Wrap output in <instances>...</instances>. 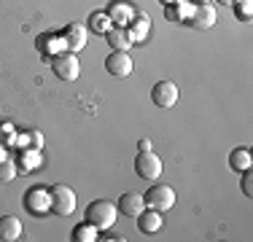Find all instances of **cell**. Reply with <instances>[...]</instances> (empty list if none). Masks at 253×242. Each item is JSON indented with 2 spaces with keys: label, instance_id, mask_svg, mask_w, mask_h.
<instances>
[{
  "label": "cell",
  "instance_id": "obj_25",
  "mask_svg": "<svg viewBox=\"0 0 253 242\" xmlns=\"http://www.w3.org/2000/svg\"><path fill=\"white\" fill-rule=\"evenodd\" d=\"M234 3H237V16L240 19H245V22H251V0H234Z\"/></svg>",
  "mask_w": 253,
  "mask_h": 242
},
{
  "label": "cell",
  "instance_id": "obj_23",
  "mask_svg": "<svg viewBox=\"0 0 253 242\" xmlns=\"http://www.w3.org/2000/svg\"><path fill=\"white\" fill-rule=\"evenodd\" d=\"M111 27H113V22L108 19V14H105V11H97V14H92V30H94V33L105 35Z\"/></svg>",
  "mask_w": 253,
  "mask_h": 242
},
{
  "label": "cell",
  "instance_id": "obj_22",
  "mask_svg": "<svg viewBox=\"0 0 253 242\" xmlns=\"http://www.w3.org/2000/svg\"><path fill=\"white\" fill-rule=\"evenodd\" d=\"M16 175H19V167H16L14 159H3V161H0V183H11Z\"/></svg>",
  "mask_w": 253,
  "mask_h": 242
},
{
  "label": "cell",
  "instance_id": "obj_8",
  "mask_svg": "<svg viewBox=\"0 0 253 242\" xmlns=\"http://www.w3.org/2000/svg\"><path fill=\"white\" fill-rule=\"evenodd\" d=\"M215 22H218V11H215L213 3H194L191 16H189L186 24H194V27H200V30H208V27H213Z\"/></svg>",
  "mask_w": 253,
  "mask_h": 242
},
{
  "label": "cell",
  "instance_id": "obj_15",
  "mask_svg": "<svg viewBox=\"0 0 253 242\" xmlns=\"http://www.w3.org/2000/svg\"><path fill=\"white\" fill-rule=\"evenodd\" d=\"M38 51L41 54H59V51H68L65 46V38L62 35H54V33H46V35H38Z\"/></svg>",
  "mask_w": 253,
  "mask_h": 242
},
{
  "label": "cell",
  "instance_id": "obj_28",
  "mask_svg": "<svg viewBox=\"0 0 253 242\" xmlns=\"http://www.w3.org/2000/svg\"><path fill=\"white\" fill-rule=\"evenodd\" d=\"M3 159H8V145L0 143V161H3Z\"/></svg>",
  "mask_w": 253,
  "mask_h": 242
},
{
  "label": "cell",
  "instance_id": "obj_24",
  "mask_svg": "<svg viewBox=\"0 0 253 242\" xmlns=\"http://www.w3.org/2000/svg\"><path fill=\"white\" fill-rule=\"evenodd\" d=\"M14 140H16V129H14V126H11V124H0V143L8 145Z\"/></svg>",
  "mask_w": 253,
  "mask_h": 242
},
{
  "label": "cell",
  "instance_id": "obj_31",
  "mask_svg": "<svg viewBox=\"0 0 253 242\" xmlns=\"http://www.w3.org/2000/svg\"><path fill=\"white\" fill-rule=\"evenodd\" d=\"M162 5H170V3H178V0H159Z\"/></svg>",
  "mask_w": 253,
  "mask_h": 242
},
{
  "label": "cell",
  "instance_id": "obj_7",
  "mask_svg": "<svg viewBox=\"0 0 253 242\" xmlns=\"http://www.w3.org/2000/svg\"><path fill=\"white\" fill-rule=\"evenodd\" d=\"M105 14H108V19L113 22V27H126V24L135 19L137 11L129 0H113V3H108Z\"/></svg>",
  "mask_w": 253,
  "mask_h": 242
},
{
  "label": "cell",
  "instance_id": "obj_13",
  "mask_svg": "<svg viewBox=\"0 0 253 242\" xmlns=\"http://www.w3.org/2000/svg\"><path fill=\"white\" fill-rule=\"evenodd\" d=\"M143 210H146V199H143V194H137V191L122 194V199H119V213H122V215L137 218Z\"/></svg>",
  "mask_w": 253,
  "mask_h": 242
},
{
  "label": "cell",
  "instance_id": "obj_29",
  "mask_svg": "<svg viewBox=\"0 0 253 242\" xmlns=\"http://www.w3.org/2000/svg\"><path fill=\"white\" fill-rule=\"evenodd\" d=\"M137 148H140V151H151V140H140V143H137Z\"/></svg>",
  "mask_w": 253,
  "mask_h": 242
},
{
  "label": "cell",
  "instance_id": "obj_17",
  "mask_svg": "<svg viewBox=\"0 0 253 242\" xmlns=\"http://www.w3.org/2000/svg\"><path fill=\"white\" fill-rule=\"evenodd\" d=\"M191 8H194V3H186V0H178V3L165 5V16H167L170 22H189Z\"/></svg>",
  "mask_w": 253,
  "mask_h": 242
},
{
  "label": "cell",
  "instance_id": "obj_26",
  "mask_svg": "<svg viewBox=\"0 0 253 242\" xmlns=\"http://www.w3.org/2000/svg\"><path fill=\"white\" fill-rule=\"evenodd\" d=\"M27 143H30V148H43V135H41L38 129H30L27 132Z\"/></svg>",
  "mask_w": 253,
  "mask_h": 242
},
{
  "label": "cell",
  "instance_id": "obj_10",
  "mask_svg": "<svg viewBox=\"0 0 253 242\" xmlns=\"http://www.w3.org/2000/svg\"><path fill=\"white\" fill-rule=\"evenodd\" d=\"M105 68L111 76H116V78H126L132 73V57H129V51H113V54H108V59H105Z\"/></svg>",
  "mask_w": 253,
  "mask_h": 242
},
{
  "label": "cell",
  "instance_id": "obj_18",
  "mask_svg": "<svg viewBox=\"0 0 253 242\" xmlns=\"http://www.w3.org/2000/svg\"><path fill=\"white\" fill-rule=\"evenodd\" d=\"M229 167L234 172H245V169L253 167V156H251V148H234L229 154Z\"/></svg>",
  "mask_w": 253,
  "mask_h": 242
},
{
  "label": "cell",
  "instance_id": "obj_12",
  "mask_svg": "<svg viewBox=\"0 0 253 242\" xmlns=\"http://www.w3.org/2000/svg\"><path fill=\"white\" fill-rule=\"evenodd\" d=\"M65 38V46H68V51H81V48H86V27H84L81 22H70L68 27H65L62 33Z\"/></svg>",
  "mask_w": 253,
  "mask_h": 242
},
{
  "label": "cell",
  "instance_id": "obj_5",
  "mask_svg": "<svg viewBox=\"0 0 253 242\" xmlns=\"http://www.w3.org/2000/svg\"><path fill=\"white\" fill-rule=\"evenodd\" d=\"M143 199H146V207L159 210V213H167V210H170L172 204H175V191H172L170 186L154 183L151 189L143 194Z\"/></svg>",
  "mask_w": 253,
  "mask_h": 242
},
{
  "label": "cell",
  "instance_id": "obj_1",
  "mask_svg": "<svg viewBox=\"0 0 253 242\" xmlns=\"http://www.w3.org/2000/svg\"><path fill=\"white\" fill-rule=\"evenodd\" d=\"M86 221L92 223V226H97V232L102 229V232H108V229L116 223V218H119V210H116V204L113 202H108V199H94V202H89L86 204Z\"/></svg>",
  "mask_w": 253,
  "mask_h": 242
},
{
  "label": "cell",
  "instance_id": "obj_20",
  "mask_svg": "<svg viewBox=\"0 0 253 242\" xmlns=\"http://www.w3.org/2000/svg\"><path fill=\"white\" fill-rule=\"evenodd\" d=\"M126 27H129V33L135 35V40L140 43V40H146L148 30H151V22H148L143 14H135V19H132L129 24H126Z\"/></svg>",
  "mask_w": 253,
  "mask_h": 242
},
{
  "label": "cell",
  "instance_id": "obj_2",
  "mask_svg": "<svg viewBox=\"0 0 253 242\" xmlns=\"http://www.w3.org/2000/svg\"><path fill=\"white\" fill-rule=\"evenodd\" d=\"M51 194V213L54 215H73L76 213V191L65 183H57L49 189Z\"/></svg>",
  "mask_w": 253,
  "mask_h": 242
},
{
  "label": "cell",
  "instance_id": "obj_16",
  "mask_svg": "<svg viewBox=\"0 0 253 242\" xmlns=\"http://www.w3.org/2000/svg\"><path fill=\"white\" fill-rule=\"evenodd\" d=\"M137 229H140L143 234H154L162 229V213L159 210H143L140 215H137Z\"/></svg>",
  "mask_w": 253,
  "mask_h": 242
},
{
  "label": "cell",
  "instance_id": "obj_6",
  "mask_svg": "<svg viewBox=\"0 0 253 242\" xmlns=\"http://www.w3.org/2000/svg\"><path fill=\"white\" fill-rule=\"evenodd\" d=\"M135 172L140 175L143 180H156L162 175V159L154 154V148L151 151H140V154H137Z\"/></svg>",
  "mask_w": 253,
  "mask_h": 242
},
{
  "label": "cell",
  "instance_id": "obj_11",
  "mask_svg": "<svg viewBox=\"0 0 253 242\" xmlns=\"http://www.w3.org/2000/svg\"><path fill=\"white\" fill-rule=\"evenodd\" d=\"M105 38H108V46H111L113 51H129V48L137 43L135 35L129 33V27H111L105 33Z\"/></svg>",
  "mask_w": 253,
  "mask_h": 242
},
{
  "label": "cell",
  "instance_id": "obj_19",
  "mask_svg": "<svg viewBox=\"0 0 253 242\" xmlns=\"http://www.w3.org/2000/svg\"><path fill=\"white\" fill-rule=\"evenodd\" d=\"M94 240H100V234H97V226H92L89 221L78 223L73 229V242H94Z\"/></svg>",
  "mask_w": 253,
  "mask_h": 242
},
{
  "label": "cell",
  "instance_id": "obj_27",
  "mask_svg": "<svg viewBox=\"0 0 253 242\" xmlns=\"http://www.w3.org/2000/svg\"><path fill=\"white\" fill-rule=\"evenodd\" d=\"M243 194L245 197H253V175H251V169L243 172Z\"/></svg>",
  "mask_w": 253,
  "mask_h": 242
},
{
  "label": "cell",
  "instance_id": "obj_21",
  "mask_svg": "<svg viewBox=\"0 0 253 242\" xmlns=\"http://www.w3.org/2000/svg\"><path fill=\"white\" fill-rule=\"evenodd\" d=\"M38 161H41V154H38V148H25L19 154V161H16V167L22 169V175L27 172V169H33V167H38Z\"/></svg>",
  "mask_w": 253,
  "mask_h": 242
},
{
  "label": "cell",
  "instance_id": "obj_4",
  "mask_svg": "<svg viewBox=\"0 0 253 242\" xmlns=\"http://www.w3.org/2000/svg\"><path fill=\"white\" fill-rule=\"evenodd\" d=\"M51 70L59 81H76L78 73H81V65H78V57L73 51H59L51 57Z\"/></svg>",
  "mask_w": 253,
  "mask_h": 242
},
{
  "label": "cell",
  "instance_id": "obj_14",
  "mask_svg": "<svg viewBox=\"0 0 253 242\" xmlns=\"http://www.w3.org/2000/svg\"><path fill=\"white\" fill-rule=\"evenodd\" d=\"M25 237V229H22V221L16 215H3L0 218V240L3 242H16Z\"/></svg>",
  "mask_w": 253,
  "mask_h": 242
},
{
  "label": "cell",
  "instance_id": "obj_3",
  "mask_svg": "<svg viewBox=\"0 0 253 242\" xmlns=\"http://www.w3.org/2000/svg\"><path fill=\"white\" fill-rule=\"evenodd\" d=\"M25 210L35 218H43L46 213H51V194L43 186H33L25 191Z\"/></svg>",
  "mask_w": 253,
  "mask_h": 242
},
{
  "label": "cell",
  "instance_id": "obj_30",
  "mask_svg": "<svg viewBox=\"0 0 253 242\" xmlns=\"http://www.w3.org/2000/svg\"><path fill=\"white\" fill-rule=\"evenodd\" d=\"M215 3H221V5H234V0H215Z\"/></svg>",
  "mask_w": 253,
  "mask_h": 242
},
{
  "label": "cell",
  "instance_id": "obj_32",
  "mask_svg": "<svg viewBox=\"0 0 253 242\" xmlns=\"http://www.w3.org/2000/svg\"><path fill=\"white\" fill-rule=\"evenodd\" d=\"M197 3H208V0H197Z\"/></svg>",
  "mask_w": 253,
  "mask_h": 242
},
{
  "label": "cell",
  "instance_id": "obj_9",
  "mask_svg": "<svg viewBox=\"0 0 253 242\" xmlns=\"http://www.w3.org/2000/svg\"><path fill=\"white\" fill-rule=\"evenodd\" d=\"M151 102L156 108H172L178 102V86L172 81H159L151 89Z\"/></svg>",
  "mask_w": 253,
  "mask_h": 242
}]
</instances>
